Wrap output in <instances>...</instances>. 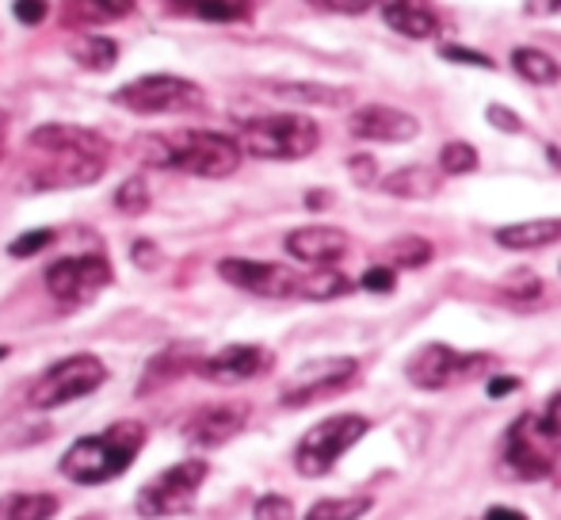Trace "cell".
<instances>
[{"label":"cell","mask_w":561,"mask_h":520,"mask_svg":"<svg viewBox=\"0 0 561 520\" xmlns=\"http://www.w3.org/2000/svg\"><path fill=\"white\" fill-rule=\"evenodd\" d=\"M226 283L241 291H252L260 298H298L302 291V275L295 268L272 264V260H244V257H229L218 264Z\"/></svg>","instance_id":"cell-12"},{"label":"cell","mask_w":561,"mask_h":520,"mask_svg":"<svg viewBox=\"0 0 561 520\" xmlns=\"http://www.w3.org/2000/svg\"><path fill=\"white\" fill-rule=\"evenodd\" d=\"M489 368L485 352H455L450 344H424L413 360H409L405 375L413 387L421 391H447L455 383H466Z\"/></svg>","instance_id":"cell-10"},{"label":"cell","mask_w":561,"mask_h":520,"mask_svg":"<svg viewBox=\"0 0 561 520\" xmlns=\"http://www.w3.org/2000/svg\"><path fill=\"white\" fill-rule=\"evenodd\" d=\"M4 146H8V115L0 112V157H4Z\"/></svg>","instance_id":"cell-45"},{"label":"cell","mask_w":561,"mask_h":520,"mask_svg":"<svg viewBox=\"0 0 561 520\" xmlns=\"http://www.w3.org/2000/svg\"><path fill=\"white\" fill-rule=\"evenodd\" d=\"M512 391H519V380H512V375H496V380H489V398H508Z\"/></svg>","instance_id":"cell-40"},{"label":"cell","mask_w":561,"mask_h":520,"mask_svg":"<svg viewBox=\"0 0 561 520\" xmlns=\"http://www.w3.org/2000/svg\"><path fill=\"white\" fill-rule=\"evenodd\" d=\"M249 421V406L244 402H215V406H203L187 417L184 437L195 448H218L226 440H233L237 432Z\"/></svg>","instance_id":"cell-14"},{"label":"cell","mask_w":561,"mask_h":520,"mask_svg":"<svg viewBox=\"0 0 561 520\" xmlns=\"http://www.w3.org/2000/svg\"><path fill=\"white\" fill-rule=\"evenodd\" d=\"M287 253L302 264L313 268H333L347 253V234L336 226H302V230L287 234Z\"/></svg>","instance_id":"cell-17"},{"label":"cell","mask_w":561,"mask_h":520,"mask_svg":"<svg viewBox=\"0 0 561 520\" xmlns=\"http://www.w3.org/2000/svg\"><path fill=\"white\" fill-rule=\"evenodd\" d=\"M527 12L531 15H554V12H561V0H527Z\"/></svg>","instance_id":"cell-42"},{"label":"cell","mask_w":561,"mask_h":520,"mask_svg":"<svg viewBox=\"0 0 561 520\" xmlns=\"http://www.w3.org/2000/svg\"><path fill=\"white\" fill-rule=\"evenodd\" d=\"M504 463L519 478H550L561 463V437L542 417H516V425L504 437Z\"/></svg>","instance_id":"cell-7"},{"label":"cell","mask_w":561,"mask_h":520,"mask_svg":"<svg viewBox=\"0 0 561 520\" xmlns=\"http://www.w3.org/2000/svg\"><path fill=\"white\" fill-rule=\"evenodd\" d=\"M272 368V352L260 344H229V349L215 352L199 364V375L210 383H249Z\"/></svg>","instance_id":"cell-16"},{"label":"cell","mask_w":561,"mask_h":520,"mask_svg":"<svg viewBox=\"0 0 561 520\" xmlns=\"http://www.w3.org/2000/svg\"><path fill=\"white\" fill-rule=\"evenodd\" d=\"M8 357V349H0V360H4Z\"/></svg>","instance_id":"cell-49"},{"label":"cell","mask_w":561,"mask_h":520,"mask_svg":"<svg viewBox=\"0 0 561 520\" xmlns=\"http://www.w3.org/2000/svg\"><path fill=\"white\" fill-rule=\"evenodd\" d=\"M141 154L157 169H180L192 177L222 180L237 172L241 165V142L218 131H176V134H153L141 142Z\"/></svg>","instance_id":"cell-2"},{"label":"cell","mask_w":561,"mask_h":520,"mask_svg":"<svg viewBox=\"0 0 561 520\" xmlns=\"http://www.w3.org/2000/svg\"><path fill=\"white\" fill-rule=\"evenodd\" d=\"M375 498L370 494H352V498H321L313 501V509L306 513V520H359L363 513H370Z\"/></svg>","instance_id":"cell-27"},{"label":"cell","mask_w":561,"mask_h":520,"mask_svg":"<svg viewBox=\"0 0 561 520\" xmlns=\"http://www.w3.org/2000/svg\"><path fill=\"white\" fill-rule=\"evenodd\" d=\"M115 207L123 211V215H141V211L149 207V184H146V177L123 180V188L115 192Z\"/></svg>","instance_id":"cell-31"},{"label":"cell","mask_w":561,"mask_h":520,"mask_svg":"<svg viewBox=\"0 0 561 520\" xmlns=\"http://www.w3.org/2000/svg\"><path fill=\"white\" fill-rule=\"evenodd\" d=\"M58 513L54 494H8L0 498V520H50Z\"/></svg>","instance_id":"cell-24"},{"label":"cell","mask_w":561,"mask_h":520,"mask_svg":"<svg viewBox=\"0 0 561 520\" xmlns=\"http://www.w3.org/2000/svg\"><path fill=\"white\" fill-rule=\"evenodd\" d=\"M489 123H493V127H501V131H508V134H519V131H524L519 115H516V112H508V108H501V104L489 108Z\"/></svg>","instance_id":"cell-37"},{"label":"cell","mask_w":561,"mask_h":520,"mask_svg":"<svg viewBox=\"0 0 561 520\" xmlns=\"http://www.w3.org/2000/svg\"><path fill=\"white\" fill-rule=\"evenodd\" d=\"M69 58H73L77 66L104 74V69H112L118 61V46L107 35H77L73 43H69Z\"/></svg>","instance_id":"cell-22"},{"label":"cell","mask_w":561,"mask_h":520,"mask_svg":"<svg viewBox=\"0 0 561 520\" xmlns=\"http://www.w3.org/2000/svg\"><path fill=\"white\" fill-rule=\"evenodd\" d=\"M112 283V264L104 257H66L58 264L46 268V291L58 298L61 306H81L96 298L100 291Z\"/></svg>","instance_id":"cell-11"},{"label":"cell","mask_w":561,"mask_h":520,"mask_svg":"<svg viewBox=\"0 0 561 520\" xmlns=\"http://www.w3.org/2000/svg\"><path fill=\"white\" fill-rule=\"evenodd\" d=\"M54 241V230H31L23 234V238H15L12 246H8V253L12 257H35L38 249H46Z\"/></svg>","instance_id":"cell-34"},{"label":"cell","mask_w":561,"mask_h":520,"mask_svg":"<svg viewBox=\"0 0 561 520\" xmlns=\"http://www.w3.org/2000/svg\"><path fill=\"white\" fill-rule=\"evenodd\" d=\"M207 463L203 460H184L176 467L161 471L146 490L138 494V517H176L187 513L195 501V494L207 483Z\"/></svg>","instance_id":"cell-9"},{"label":"cell","mask_w":561,"mask_h":520,"mask_svg":"<svg viewBox=\"0 0 561 520\" xmlns=\"http://www.w3.org/2000/svg\"><path fill=\"white\" fill-rule=\"evenodd\" d=\"M134 260H138V264H153V260H157V249L149 246V241H138V246H134Z\"/></svg>","instance_id":"cell-44"},{"label":"cell","mask_w":561,"mask_h":520,"mask_svg":"<svg viewBox=\"0 0 561 520\" xmlns=\"http://www.w3.org/2000/svg\"><path fill=\"white\" fill-rule=\"evenodd\" d=\"M46 15V0H15V20L38 23Z\"/></svg>","instance_id":"cell-38"},{"label":"cell","mask_w":561,"mask_h":520,"mask_svg":"<svg viewBox=\"0 0 561 520\" xmlns=\"http://www.w3.org/2000/svg\"><path fill=\"white\" fill-rule=\"evenodd\" d=\"M359 287L363 291H375V295H390V291L398 287V275H393V268L375 264V268H367V272H363Z\"/></svg>","instance_id":"cell-32"},{"label":"cell","mask_w":561,"mask_h":520,"mask_svg":"<svg viewBox=\"0 0 561 520\" xmlns=\"http://www.w3.org/2000/svg\"><path fill=\"white\" fill-rule=\"evenodd\" d=\"M31 146V184L35 188H81L96 184L107 169V146L104 134L73 123H46L27 138Z\"/></svg>","instance_id":"cell-1"},{"label":"cell","mask_w":561,"mask_h":520,"mask_svg":"<svg viewBox=\"0 0 561 520\" xmlns=\"http://www.w3.org/2000/svg\"><path fill=\"white\" fill-rule=\"evenodd\" d=\"M347 127H352L355 138H363V142H413L416 134H421L416 115L401 112V108H390V104L355 108Z\"/></svg>","instance_id":"cell-15"},{"label":"cell","mask_w":561,"mask_h":520,"mask_svg":"<svg viewBox=\"0 0 561 520\" xmlns=\"http://www.w3.org/2000/svg\"><path fill=\"white\" fill-rule=\"evenodd\" d=\"M382 192L393 200H432L439 192V177L428 165H409V169H398L382 180Z\"/></svg>","instance_id":"cell-20"},{"label":"cell","mask_w":561,"mask_h":520,"mask_svg":"<svg viewBox=\"0 0 561 520\" xmlns=\"http://www.w3.org/2000/svg\"><path fill=\"white\" fill-rule=\"evenodd\" d=\"M267 92L279 100H295V104H318V108H344L352 92L333 89V84H310V81H272Z\"/></svg>","instance_id":"cell-21"},{"label":"cell","mask_w":561,"mask_h":520,"mask_svg":"<svg viewBox=\"0 0 561 520\" xmlns=\"http://www.w3.org/2000/svg\"><path fill=\"white\" fill-rule=\"evenodd\" d=\"M310 4H321V8H325V0H310Z\"/></svg>","instance_id":"cell-48"},{"label":"cell","mask_w":561,"mask_h":520,"mask_svg":"<svg viewBox=\"0 0 561 520\" xmlns=\"http://www.w3.org/2000/svg\"><path fill=\"white\" fill-rule=\"evenodd\" d=\"M104 380H107V368L96 357H89V352L84 357H66L38 375L27 402L35 409H58L84 398V394H92L96 387H104Z\"/></svg>","instance_id":"cell-8"},{"label":"cell","mask_w":561,"mask_h":520,"mask_svg":"<svg viewBox=\"0 0 561 520\" xmlns=\"http://www.w3.org/2000/svg\"><path fill=\"white\" fill-rule=\"evenodd\" d=\"M237 142L244 154L260 161H302L321 146V131L306 115H260L241 123Z\"/></svg>","instance_id":"cell-4"},{"label":"cell","mask_w":561,"mask_h":520,"mask_svg":"<svg viewBox=\"0 0 561 520\" xmlns=\"http://www.w3.org/2000/svg\"><path fill=\"white\" fill-rule=\"evenodd\" d=\"M378 12H382L386 27L405 38H432L439 31L428 0H378Z\"/></svg>","instance_id":"cell-18"},{"label":"cell","mask_w":561,"mask_h":520,"mask_svg":"<svg viewBox=\"0 0 561 520\" xmlns=\"http://www.w3.org/2000/svg\"><path fill=\"white\" fill-rule=\"evenodd\" d=\"M512 66L524 77L527 84H554L561 81V66L550 58L547 50H535V46H516L512 50Z\"/></svg>","instance_id":"cell-23"},{"label":"cell","mask_w":561,"mask_h":520,"mask_svg":"<svg viewBox=\"0 0 561 520\" xmlns=\"http://www.w3.org/2000/svg\"><path fill=\"white\" fill-rule=\"evenodd\" d=\"M352 291V280L336 268H313L310 275H302V291L298 298H313V303H329V298H340Z\"/></svg>","instance_id":"cell-26"},{"label":"cell","mask_w":561,"mask_h":520,"mask_svg":"<svg viewBox=\"0 0 561 520\" xmlns=\"http://www.w3.org/2000/svg\"><path fill=\"white\" fill-rule=\"evenodd\" d=\"M134 0H66V15L69 23H112L130 15Z\"/></svg>","instance_id":"cell-25"},{"label":"cell","mask_w":561,"mask_h":520,"mask_svg":"<svg viewBox=\"0 0 561 520\" xmlns=\"http://www.w3.org/2000/svg\"><path fill=\"white\" fill-rule=\"evenodd\" d=\"M367 429H370V421L363 414H336V417H325V421H318L302 440H298V448H295L298 475H306V478L329 475L340 455L367 437Z\"/></svg>","instance_id":"cell-6"},{"label":"cell","mask_w":561,"mask_h":520,"mask_svg":"<svg viewBox=\"0 0 561 520\" xmlns=\"http://www.w3.org/2000/svg\"><path fill=\"white\" fill-rule=\"evenodd\" d=\"M81 520H104V517H100V513H89V517H81Z\"/></svg>","instance_id":"cell-47"},{"label":"cell","mask_w":561,"mask_h":520,"mask_svg":"<svg viewBox=\"0 0 561 520\" xmlns=\"http://www.w3.org/2000/svg\"><path fill=\"white\" fill-rule=\"evenodd\" d=\"M504 295H508V298H531V295H539V275H531V272L512 275V283H504Z\"/></svg>","instance_id":"cell-36"},{"label":"cell","mask_w":561,"mask_h":520,"mask_svg":"<svg viewBox=\"0 0 561 520\" xmlns=\"http://www.w3.org/2000/svg\"><path fill=\"white\" fill-rule=\"evenodd\" d=\"M439 54H444L447 61H458V66H478V69H493V58L481 50H470V46H439Z\"/></svg>","instance_id":"cell-35"},{"label":"cell","mask_w":561,"mask_h":520,"mask_svg":"<svg viewBox=\"0 0 561 520\" xmlns=\"http://www.w3.org/2000/svg\"><path fill=\"white\" fill-rule=\"evenodd\" d=\"M542 421H547L550 429H554L558 437H561V394H554V398H550V406H547V414H542Z\"/></svg>","instance_id":"cell-41"},{"label":"cell","mask_w":561,"mask_h":520,"mask_svg":"<svg viewBox=\"0 0 561 520\" xmlns=\"http://www.w3.org/2000/svg\"><path fill=\"white\" fill-rule=\"evenodd\" d=\"M390 260L398 268H424L432 260V241L424 238H401L390 246Z\"/></svg>","instance_id":"cell-30"},{"label":"cell","mask_w":561,"mask_h":520,"mask_svg":"<svg viewBox=\"0 0 561 520\" xmlns=\"http://www.w3.org/2000/svg\"><path fill=\"white\" fill-rule=\"evenodd\" d=\"M252 517L256 520H295V509H290V501L279 498V494H267V498L256 501Z\"/></svg>","instance_id":"cell-33"},{"label":"cell","mask_w":561,"mask_h":520,"mask_svg":"<svg viewBox=\"0 0 561 520\" xmlns=\"http://www.w3.org/2000/svg\"><path fill=\"white\" fill-rule=\"evenodd\" d=\"M146 444V425L141 421H115L96 437L77 440L61 460V475L81 486H100L107 478L123 475L134 463V455Z\"/></svg>","instance_id":"cell-3"},{"label":"cell","mask_w":561,"mask_h":520,"mask_svg":"<svg viewBox=\"0 0 561 520\" xmlns=\"http://www.w3.org/2000/svg\"><path fill=\"white\" fill-rule=\"evenodd\" d=\"M115 104L134 115H184V112H203L207 108V92L195 81H187V77L153 74L123 84L115 92Z\"/></svg>","instance_id":"cell-5"},{"label":"cell","mask_w":561,"mask_h":520,"mask_svg":"<svg viewBox=\"0 0 561 520\" xmlns=\"http://www.w3.org/2000/svg\"><path fill=\"white\" fill-rule=\"evenodd\" d=\"M169 4L199 15V20H237V15H244V0H169Z\"/></svg>","instance_id":"cell-28"},{"label":"cell","mask_w":561,"mask_h":520,"mask_svg":"<svg viewBox=\"0 0 561 520\" xmlns=\"http://www.w3.org/2000/svg\"><path fill=\"white\" fill-rule=\"evenodd\" d=\"M306 203H310V207H325L329 195L325 192H310V195H306Z\"/></svg>","instance_id":"cell-46"},{"label":"cell","mask_w":561,"mask_h":520,"mask_svg":"<svg viewBox=\"0 0 561 520\" xmlns=\"http://www.w3.org/2000/svg\"><path fill=\"white\" fill-rule=\"evenodd\" d=\"M496 246L512 249V253H527V249H547L561 241V218H527V223L501 226L493 234Z\"/></svg>","instance_id":"cell-19"},{"label":"cell","mask_w":561,"mask_h":520,"mask_svg":"<svg viewBox=\"0 0 561 520\" xmlns=\"http://www.w3.org/2000/svg\"><path fill=\"white\" fill-rule=\"evenodd\" d=\"M485 520H527V513H519V509H512V506H493L485 513Z\"/></svg>","instance_id":"cell-43"},{"label":"cell","mask_w":561,"mask_h":520,"mask_svg":"<svg viewBox=\"0 0 561 520\" xmlns=\"http://www.w3.org/2000/svg\"><path fill=\"white\" fill-rule=\"evenodd\" d=\"M359 364L352 357H333V360H313V364L298 368V375L287 383L283 391V406H310L318 398H329V394L344 391L347 383L355 380Z\"/></svg>","instance_id":"cell-13"},{"label":"cell","mask_w":561,"mask_h":520,"mask_svg":"<svg viewBox=\"0 0 561 520\" xmlns=\"http://www.w3.org/2000/svg\"><path fill=\"white\" fill-rule=\"evenodd\" d=\"M478 169V149L470 142H447L439 149V172L444 177H466V172Z\"/></svg>","instance_id":"cell-29"},{"label":"cell","mask_w":561,"mask_h":520,"mask_svg":"<svg viewBox=\"0 0 561 520\" xmlns=\"http://www.w3.org/2000/svg\"><path fill=\"white\" fill-rule=\"evenodd\" d=\"M375 172H378L375 157H367V154H355L352 157V177L359 180V184H375Z\"/></svg>","instance_id":"cell-39"}]
</instances>
